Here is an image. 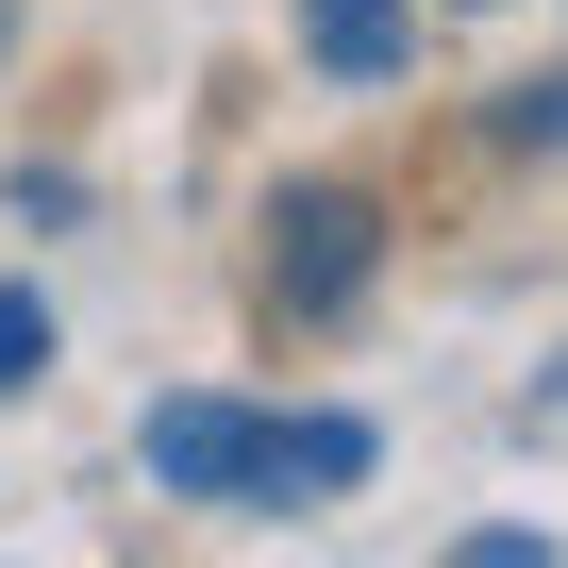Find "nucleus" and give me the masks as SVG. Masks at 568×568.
<instances>
[{
	"mask_svg": "<svg viewBox=\"0 0 568 568\" xmlns=\"http://www.w3.org/2000/svg\"><path fill=\"white\" fill-rule=\"evenodd\" d=\"M368 284H385V201L368 184H335V168H302V184H284L267 201V318H352L368 302Z\"/></svg>",
	"mask_w": 568,
	"mask_h": 568,
	"instance_id": "obj_1",
	"label": "nucleus"
},
{
	"mask_svg": "<svg viewBox=\"0 0 568 568\" xmlns=\"http://www.w3.org/2000/svg\"><path fill=\"white\" fill-rule=\"evenodd\" d=\"M134 468H151V501H234V518H251L267 418H251V402H217V385H201V402H151V418H134Z\"/></svg>",
	"mask_w": 568,
	"mask_h": 568,
	"instance_id": "obj_2",
	"label": "nucleus"
},
{
	"mask_svg": "<svg viewBox=\"0 0 568 568\" xmlns=\"http://www.w3.org/2000/svg\"><path fill=\"white\" fill-rule=\"evenodd\" d=\"M385 468V435L352 418V402H318V418H267V468H251V518H302V501H352Z\"/></svg>",
	"mask_w": 568,
	"mask_h": 568,
	"instance_id": "obj_3",
	"label": "nucleus"
},
{
	"mask_svg": "<svg viewBox=\"0 0 568 568\" xmlns=\"http://www.w3.org/2000/svg\"><path fill=\"white\" fill-rule=\"evenodd\" d=\"M302 68L318 84H402L418 68V0H302Z\"/></svg>",
	"mask_w": 568,
	"mask_h": 568,
	"instance_id": "obj_4",
	"label": "nucleus"
},
{
	"mask_svg": "<svg viewBox=\"0 0 568 568\" xmlns=\"http://www.w3.org/2000/svg\"><path fill=\"white\" fill-rule=\"evenodd\" d=\"M485 151H568V68L551 84H501L485 101Z\"/></svg>",
	"mask_w": 568,
	"mask_h": 568,
	"instance_id": "obj_5",
	"label": "nucleus"
},
{
	"mask_svg": "<svg viewBox=\"0 0 568 568\" xmlns=\"http://www.w3.org/2000/svg\"><path fill=\"white\" fill-rule=\"evenodd\" d=\"M34 385H51V302L0 284V402H34Z\"/></svg>",
	"mask_w": 568,
	"mask_h": 568,
	"instance_id": "obj_6",
	"label": "nucleus"
},
{
	"mask_svg": "<svg viewBox=\"0 0 568 568\" xmlns=\"http://www.w3.org/2000/svg\"><path fill=\"white\" fill-rule=\"evenodd\" d=\"M0 51H18V0H0Z\"/></svg>",
	"mask_w": 568,
	"mask_h": 568,
	"instance_id": "obj_7",
	"label": "nucleus"
},
{
	"mask_svg": "<svg viewBox=\"0 0 568 568\" xmlns=\"http://www.w3.org/2000/svg\"><path fill=\"white\" fill-rule=\"evenodd\" d=\"M468 18H501V0H468Z\"/></svg>",
	"mask_w": 568,
	"mask_h": 568,
	"instance_id": "obj_8",
	"label": "nucleus"
}]
</instances>
